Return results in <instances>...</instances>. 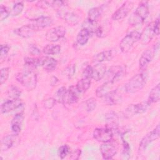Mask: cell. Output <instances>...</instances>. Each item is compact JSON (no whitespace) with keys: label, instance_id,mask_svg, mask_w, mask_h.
<instances>
[{"label":"cell","instance_id":"cell-44","mask_svg":"<svg viewBox=\"0 0 160 160\" xmlns=\"http://www.w3.org/2000/svg\"><path fill=\"white\" fill-rule=\"evenodd\" d=\"M82 78L92 79V67L90 65H88L82 71Z\"/></svg>","mask_w":160,"mask_h":160},{"label":"cell","instance_id":"cell-26","mask_svg":"<svg viewBox=\"0 0 160 160\" xmlns=\"http://www.w3.org/2000/svg\"><path fill=\"white\" fill-rule=\"evenodd\" d=\"M106 119L107 121L108 122V126H106L107 128L113 129H116L118 125V117L116 113H115L113 111H111L108 112L106 114Z\"/></svg>","mask_w":160,"mask_h":160},{"label":"cell","instance_id":"cell-41","mask_svg":"<svg viewBox=\"0 0 160 160\" xmlns=\"http://www.w3.org/2000/svg\"><path fill=\"white\" fill-rule=\"evenodd\" d=\"M56 103V101L54 99V98H48L43 101L42 105L44 108L50 109L55 106Z\"/></svg>","mask_w":160,"mask_h":160},{"label":"cell","instance_id":"cell-25","mask_svg":"<svg viewBox=\"0 0 160 160\" xmlns=\"http://www.w3.org/2000/svg\"><path fill=\"white\" fill-rule=\"evenodd\" d=\"M79 92L78 91L76 86H71L68 89L66 104H74L79 100Z\"/></svg>","mask_w":160,"mask_h":160},{"label":"cell","instance_id":"cell-39","mask_svg":"<svg viewBox=\"0 0 160 160\" xmlns=\"http://www.w3.org/2000/svg\"><path fill=\"white\" fill-rule=\"evenodd\" d=\"M69 153V146L66 144L61 146L58 150V154L61 159H64Z\"/></svg>","mask_w":160,"mask_h":160},{"label":"cell","instance_id":"cell-10","mask_svg":"<svg viewBox=\"0 0 160 160\" xmlns=\"http://www.w3.org/2000/svg\"><path fill=\"white\" fill-rule=\"evenodd\" d=\"M100 152L101 156L104 159H112L118 152L117 144L112 140L106 142H103L100 146Z\"/></svg>","mask_w":160,"mask_h":160},{"label":"cell","instance_id":"cell-35","mask_svg":"<svg viewBox=\"0 0 160 160\" xmlns=\"http://www.w3.org/2000/svg\"><path fill=\"white\" fill-rule=\"evenodd\" d=\"M24 64L26 66L35 69L36 67L39 66L40 59L38 58L26 57L24 58Z\"/></svg>","mask_w":160,"mask_h":160},{"label":"cell","instance_id":"cell-34","mask_svg":"<svg viewBox=\"0 0 160 160\" xmlns=\"http://www.w3.org/2000/svg\"><path fill=\"white\" fill-rule=\"evenodd\" d=\"M7 94H8V96L11 99H18L19 98L21 94V91L17 86L11 85L8 89Z\"/></svg>","mask_w":160,"mask_h":160},{"label":"cell","instance_id":"cell-4","mask_svg":"<svg viewBox=\"0 0 160 160\" xmlns=\"http://www.w3.org/2000/svg\"><path fill=\"white\" fill-rule=\"evenodd\" d=\"M159 34V19L157 18L155 21L148 24L141 33L140 39L143 44H148L151 40Z\"/></svg>","mask_w":160,"mask_h":160},{"label":"cell","instance_id":"cell-38","mask_svg":"<svg viewBox=\"0 0 160 160\" xmlns=\"http://www.w3.org/2000/svg\"><path fill=\"white\" fill-rule=\"evenodd\" d=\"M76 72V66L74 64H71L67 66L63 71V75L67 78H71Z\"/></svg>","mask_w":160,"mask_h":160},{"label":"cell","instance_id":"cell-45","mask_svg":"<svg viewBox=\"0 0 160 160\" xmlns=\"http://www.w3.org/2000/svg\"><path fill=\"white\" fill-rule=\"evenodd\" d=\"M29 52L31 55L33 56H39L41 54V50L36 46L34 45H31L29 48Z\"/></svg>","mask_w":160,"mask_h":160},{"label":"cell","instance_id":"cell-42","mask_svg":"<svg viewBox=\"0 0 160 160\" xmlns=\"http://www.w3.org/2000/svg\"><path fill=\"white\" fill-rule=\"evenodd\" d=\"M10 49V46L7 44H1V54H0V59L1 61V62L5 59L6 57L7 56L8 53L9 52V51Z\"/></svg>","mask_w":160,"mask_h":160},{"label":"cell","instance_id":"cell-32","mask_svg":"<svg viewBox=\"0 0 160 160\" xmlns=\"http://www.w3.org/2000/svg\"><path fill=\"white\" fill-rule=\"evenodd\" d=\"M67 93L68 89L65 87L62 86L59 88L54 96V99H56V102L61 104H66Z\"/></svg>","mask_w":160,"mask_h":160},{"label":"cell","instance_id":"cell-17","mask_svg":"<svg viewBox=\"0 0 160 160\" xmlns=\"http://www.w3.org/2000/svg\"><path fill=\"white\" fill-rule=\"evenodd\" d=\"M36 31V28L31 24H26L14 30V32L18 36L23 38H28L31 37Z\"/></svg>","mask_w":160,"mask_h":160},{"label":"cell","instance_id":"cell-13","mask_svg":"<svg viewBox=\"0 0 160 160\" xmlns=\"http://www.w3.org/2000/svg\"><path fill=\"white\" fill-rule=\"evenodd\" d=\"M155 53V48L153 49H148L141 54L139 61V67L141 71H146L149 64L152 61Z\"/></svg>","mask_w":160,"mask_h":160},{"label":"cell","instance_id":"cell-47","mask_svg":"<svg viewBox=\"0 0 160 160\" xmlns=\"http://www.w3.org/2000/svg\"><path fill=\"white\" fill-rule=\"evenodd\" d=\"M58 82V79L55 77V76H52L51 77V79H50V84L51 86H54L55 84H56V83Z\"/></svg>","mask_w":160,"mask_h":160},{"label":"cell","instance_id":"cell-30","mask_svg":"<svg viewBox=\"0 0 160 160\" xmlns=\"http://www.w3.org/2000/svg\"><path fill=\"white\" fill-rule=\"evenodd\" d=\"M61 49L59 44H48L45 46L42 49V52L46 55H55L60 52Z\"/></svg>","mask_w":160,"mask_h":160},{"label":"cell","instance_id":"cell-1","mask_svg":"<svg viewBox=\"0 0 160 160\" xmlns=\"http://www.w3.org/2000/svg\"><path fill=\"white\" fill-rule=\"evenodd\" d=\"M16 79L20 84L25 87L28 90H33L37 85V74L34 68L26 66L25 69L18 72L16 76Z\"/></svg>","mask_w":160,"mask_h":160},{"label":"cell","instance_id":"cell-14","mask_svg":"<svg viewBox=\"0 0 160 160\" xmlns=\"http://www.w3.org/2000/svg\"><path fill=\"white\" fill-rule=\"evenodd\" d=\"M37 31L49 27L53 24V19L49 16H40L31 20V23Z\"/></svg>","mask_w":160,"mask_h":160},{"label":"cell","instance_id":"cell-43","mask_svg":"<svg viewBox=\"0 0 160 160\" xmlns=\"http://www.w3.org/2000/svg\"><path fill=\"white\" fill-rule=\"evenodd\" d=\"M10 14V12L8 8L4 5H1L0 6V19L1 21L6 19Z\"/></svg>","mask_w":160,"mask_h":160},{"label":"cell","instance_id":"cell-21","mask_svg":"<svg viewBox=\"0 0 160 160\" xmlns=\"http://www.w3.org/2000/svg\"><path fill=\"white\" fill-rule=\"evenodd\" d=\"M24 120V116L22 112H19L16 114L12 119L11 122V128L14 134H18L22 128Z\"/></svg>","mask_w":160,"mask_h":160},{"label":"cell","instance_id":"cell-37","mask_svg":"<svg viewBox=\"0 0 160 160\" xmlns=\"http://www.w3.org/2000/svg\"><path fill=\"white\" fill-rule=\"evenodd\" d=\"M97 105V102L95 98H90L86 101V109L88 112L93 111Z\"/></svg>","mask_w":160,"mask_h":160},{"label":"cell","instance_id":"cell-28","mask_svg":"<svg viewBox=\"0 0 160 160\" xmlns=\"http://www.w3.org/2000/svg\"><path fill=\"white\" fill-rule=\"evenodd\" d=\"M91 84V79L82 78L79 80L76 85V87L79 93L85 92L90 88Z\"/></svg>","mask_w":160,"mask_h":160},{"label":"cell","instance_id":"cell-23","mask_svg":"<svg viewBox=\"0 0 160 160\" xmlns=\"http://www.w3.org/2000/svg\"><path fill=\"white\" fill-rule=\"evenodd\" d=\"M18 134H9L4 136L1 141V150L2 151L8 150L11 148L16 142Z\"/></svg>","mask_w":160,"mask_h":160},{"label":"cell","instance_id":"cell-8","mask_svg":"<svg viewBox=\"0 0 160 160\" xmlns=\"http://www.w3.org/2000/svg\"><path fill=\"white\" fill-rule=\"evenodd\" d=\"M159 132H160V127L159 124H158L156 127L152 130L151 132H148L146 135H145L142 139H141L139 146V151L141 152L144 151L146 148L149 146L154 141L156 140L159 137Z\"/></svg>","mask_w":160,"mask_h":160},{"label":"cell","instance_id":"cell-9","mask_svg":"<svg viewBox=\"0 0 160 160\" xmlns=\"http://www.w3.org/2000/svg\"><path fill=\"white\" fill-rule=\"evenodd\" d=\"M66 33V29L64 26H55L49 29L45 35L46 39L51 42H55L62 39Z\"/></svg>","mask_w":160,"mask_h":160},{"label":"cell","instance_id":"cell-22","mask_svg":"<svg viewBox=\"0 0 160 160\" xmlns=\"http://www.w3.org/2000/svg\"><path fill=\"white\" fill-rule=\"evenodd\" d=\"M106 66L102 63H98L92 67V78L94 81H99L101 80L106 74Z\"/></svg>","mask_w":160,"mask_h":160},{"label":"cell","instance_id":"cell-31","mask_svg":"<svg viewBox=\"0 0 160 160\" xmlns=\"http://www.w3.org/2000/svg\"><path fill=\"white\" fill-rule=\"evenodd\" d=\"M98 27L99 24H98L97 21H92L88 19H86L82 24V28L88 30L91 35H92L93 34H95Z\"/></svg>","mask_w":160,"mask_h":160},{"label":"cell","instance_id":"cell-11","mask_svg":"<svg viewBox=\"0 0 160 160\" xmlns=\"http://www.w3.org/2000/svg\"><path fill=\"white\" fill-rule=\"evenodd\" d=\"M93 138L99 142H106L112 140L113 131L107 127L96 128L93 131Z\"/></svg>","mask_w":160,"mask_h":160},{"label":"cell","instance_id":"cell-18","mask_svg":"<svg viewBox=\"0 0 160 160\" xmlns=\"http://www.w3.org/2000/svg\"><path fill=\"white\" fill-rule=\"evenodd\" d=\"M103 98L105 103L109 106L117 105L120 104L122 101V96L117 89H112Z\"/></svg>","mask_w":160,"mask_h":160},{"label":"cell","instance_id":"cell-2","mask_svg":"<svg viewBox=\"0 0 160 160\" xmlns=\"http://www.w3.org/2000/svg\"><path fill=\"white\" fill-rule=\"evenodd\" d=\"M148 78V74L146 71L134 75L124 85L126 92L132 94L139 91L145 86Z\"/></svg>","mask_w":160,"mask_h":160},{"label":"cell","instance_id":"cell-33","mask_svg":"<svg viewBox=\"0 0 160 160\" xmlns=\"http://www.w3.org/2000/svg\"><path fill=\"white\" fill-rule=\"evenodd\" d=\"M102 12L101 7H94L90 9L88 12L87 19L92 21H97V19L100 17Z\"/></svg>","mask_w":160,"mask_h":160},{"label":"cell","instance_id":"cell-15","mask_svg":"<svg viewBox=\"0 0 160 160\" xmlns=\"http://www.w3.org/2000/svg\"><path fill=\"white\" fill-rule=\"evenodd\" d=\"M22 105V101L19 98L8 100L4 102L1 106V113L5 114L14 111Z\"/></svg>","mask_w":160,"mask_h":160},{"label":"cell","instance_id":"cell-20","mask_svg":"<svg viewBox=\"0 0 160 160\" xmlns=\"http://www.w3.org/2000/svg\"><path fill=\"white\" fill-rule=\"evenodd\" d=\"M114 56L115 53L112 50L103 51L95 54L92 58V61L94 62L101 63L104 61H111Z\"/></svg>","mask_w":160,"mask_h":160},{"label":"cell","instance_id":"cell-7","mask_svg":"<svg viewBox=\"0 0 160 160\" xmlns=\"http://www.w3.org/2000/svg\"><path fill=\"white\" fill-rule=\"evenodd\" d=\"M150 104L148 101L130 104L124 110V115L126 117L129 118L136 114L144 113L148 110Z\"/></svg>","mask_w":160,"mask_h":160},{"label":"cell","instance_id":"cell-12","mask_svg":"<svg viewBox=\"0 0 160 160\" xmlns=\"http://www.w3.org/2000/svg\"><path fill=\"white\" fill-rule=\"evenodd\" d=\"M134 2L130 1H125L112 15V19L114 21H119L124 19L131 9L133 8Z\"/></svg>","mask_w":160,"mask_h":160},{"label":"cell","instance_id":"cell-29","mask_svg":"<svg viewBox=\"0 0 160 160\" xmlns=\"http://www.w3.org/2000/svg\"><path fill=\"white\" fill-rule=\"evenodd\" d=\"M160 99V84H158L150 91L148 101L151 104L157 102Z\"/></svg>","mask_w":160,"mask_h":160},{"label":"cell","instance_id":"cell-40","mask_svg":"<svg viewBox=\"0 0 160 160\" xmlns=\"http://www.w3.org/2000/svg\"><path fill=\"white\" fill-rule=\"evenodd\" d=\"M10 72L9 68H3L1 69V75H0V81L1 84H4L8 79Z\"/></svg>","mask_w":160,"mask_h":160},{"label":"cell","instance_id":"cell-24","mask_svg":"<svg viewBox=\"0 0 160 160\" xmlns=\"http://www.w3.org/2000/svg\"><path fill=\"white\" fill-rule=\"evenodd\" d=\"M114 84V83L110 81H106L104 82L96 89V96L99 98L104 97L109 92L112 90Z\"/></svg>","mask_w":160,"mask_h":160},{"label":"cell","instance_id":"cell-16","mask_svg":"<svg viewBox=\"0 0 160 160\" xmlns=\"http://www.w3.org/2000/svg\"><path fill=\"white\" fill-rule=\"evenodd\" d=\"M123 74L122 68L120 66H116L110 68L105 75H107V81L115 83L123 76Z\"/></svg>","mask_w":160,"mask_h":160},{"label":"cell","instance_id":"cell-27","mask_svg":"<svg viewBox=\"0 0 160 160\" xmlns=\"http://www.w3.org/2000/svg\"><path fill=\"white\" fill-rule=\"evenodd\" d=\"M91 36V34L89 32L88 30H86V29L82 28L79 31L77 35L76 41L79 45L83 46L88 42Z\"/></svg>","mask_w":160,"mask_h":160},{"label":"cell","instance_id":"cell-46","mask_svg":"<svg viewBox=\"0 0 160 160\" xmlns=\"http://www.w3.org/2000/svg\"><path fill=\"white\" fill-rule=\"evenodd\" d=\"M81 149H76V151H73L70 155H71V157L70 158L71 159H78L79 158V157L81 155Z\"/></svg>","mask_w":160,"mask_h":160},{"label":"cell","instance_id":"cell-19","mask_svg":"<svg viewBox=\"0 0 160 160\" xmlns=\"http://www.w3.org/2000/svg\"><path fill=\"white\" fill-rule=\"evenodd\" d=\"M40 59L39 66L42 67V68L48 72H51L56 69L58 66V61L56 59L52 57L44 56L41 57Z\"/></svg>","mask_w":160,"mask_h":160},{"label":"cell","instance_id":"cell-5","mask_svg":"<svg viewBox=\"0 0 160 160\" xmlns=\"http://www.w3.org/2000/svg\"><path fill=\"white\" fill-rule=\"evenodd\" d=\"M141 33L137 31H131L126 34L119 43V48L122 52L129 51L134 44L140 39Z\"/></svg>","mask_w":160,"mask_h":160},{"label":"cell","instance_id":"cell-6","mask_svg":"<svg viewBox=\"0 0 160 160\" xmlns=\"http://www.w3.org/2000/svg\"><path fill=\"white\" fill-rule=\"evenodd\" d=\"M58 16L68 24L71 26H75L79 22V16L73 11L69 10L66 8V6L59 8L57 11Z\"/></svg>","mask_w":160,"mask_h":160},{"label":"cell","instance_id":"cell-3","mask_svg":"<svg viewBox=\"0 0 160 160\" xmlns=\"http://www.w3.org/2000/svg\"><path fill=\"white\" fill-rule=\"evenodd\" d=\"M149 13V6L147 2H142L137 7L134 12L128 19V23L131 26L141 24L147 18Z\"/></svg>","mask_w":160,"mask_h":160},{"label":"cell","instance_id":"cell-36","mask_svg":"<svg viewBox=\"0 0 160 160\" xmlns=\"http://www.w3.org/2000/svg\"><path fill=\"white\" fill-rule=\"evenodd\" d=\"M24 8V3L22 1L17 2L15 3L10 12V14L12 16H16L21 13Z\"/></svg>","mask_w":160,"mask_h":160}]
</instances>
